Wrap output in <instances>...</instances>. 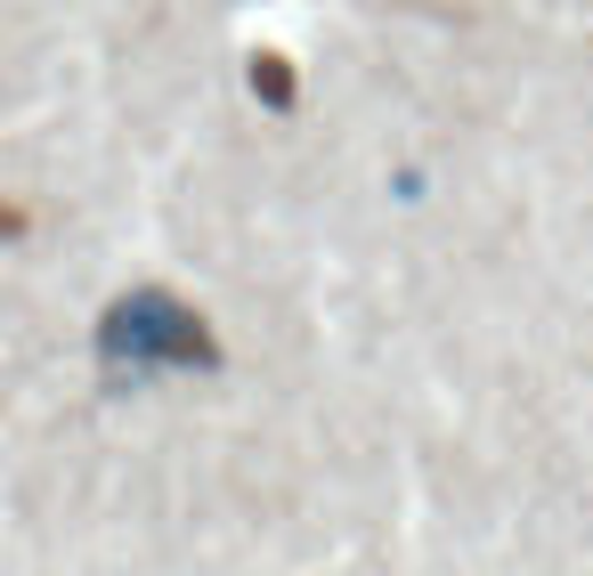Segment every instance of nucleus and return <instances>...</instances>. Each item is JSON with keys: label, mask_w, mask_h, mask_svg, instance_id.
Listing matches in <instances>:
<instances>
[{"label": "nucleus", "mask_w": 593, "mask_h": 576, "mask_svg": "<svg viewBox=\"0 0 593 576\" xmlns=\"http://www.w3.org/2000/svg\"><path fill=\"white\" fill-rule=\"evenodd\" d=\"M98 349H107V365H131V374H147V365H212V334H203L195 308H179L171 293H122L107 308V325H98Z\"/></svg>", "instance_id": "nucleus-1"}, {"label": "nucleus", "mask_w": 593, "mask_h": 576, "mask_svg": "<svg viewBox=\"0 0 593 576\" xmlns=\"http://www.w3.org/2000/svg\"><path fill=\"white\" fill-rule=\"evenodd\" d=\"M253 98L260 106H293V66H284V57H253Z\"/></svg>", "instance_id": "nucleus-2"}]
</instances>
